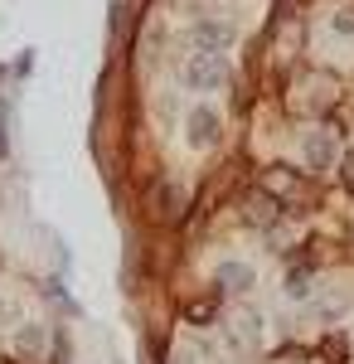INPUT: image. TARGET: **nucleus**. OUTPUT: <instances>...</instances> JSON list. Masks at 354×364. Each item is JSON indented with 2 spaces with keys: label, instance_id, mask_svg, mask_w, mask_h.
Listing matches in <instances>:
<instances>
[{
  "label": "nucleus",
  "instance_id": "423d86ee",
  "mask_svg": "<svg viewBox=\"0 0 354 364\" xmlns=\"http://www.w3.org/2000/svg\"><path fill=\"white\" fill-rule=\"evenodd\" d=\"M262 190L277 199V195H296L301 185H296V175H291L286 166H272V170H267V180H262Z\"/></svg>",
  "mask_w": 354,
  "mask_h": 364
},
{
  "label": "nucleus",
  "instance_id": "ddd939ff",
  "mask_svg": "<svg viewBox=\"0 0 354 364\" xmlns=\"http://www.w3.org/2000/svg\"><path fill=\"white\" fill-rule=\"evenodd\" d=\"M175 364H194V360H190V355H175Z\"/></svg>",
  "mask_w": 354,
  "mask_h": 364
},
{
  "label": "nucleus",
  "instance_id": "9d476101",
  "mask_svg": "<svg viewBox=\"0 0 354 364\" xmlns=\"http://www.w3.org/2000/svg\"><path fill=\"white\" fill-rule=\"evenodd\" d=\"M306 291H311V272H306V267H296V272L286 277V296H306Z\"/></svg>",
  "mask_w": 354,
  "mask_h": 364
},
{
  "label": "nucleus",
  "instance_id": "39448f33",
  "mask_svg": "<svg viewBox=\"0 0 354 364\" xmlns=\"http://www.w3.org/2000/svg\"><path fill=\"white\" fill-rule=\"evenodd\" d=\"M330 161H335V136H330V132H311V136H306V166L326 170Z\"/></svg>",
  "mask_w": 354,
  "mask_h": 364
},
{
  "label": "nucleus",
  "instance_id": "9b49d317",
  "mask_svg": "<svg viewBox=\"0 0 354 364\" xmlns=\"http://www.w3.org/2000/svg\"><path fill=\"white\" fill-rule=\"evenodd\" d=\"M335 29H340V34H354V5L335 10Z\"/></svg>",
  "mask_w": 354,
  "mask_h": 364
},
{
  "label": "nucleus",
  "instance_id": "0eeeda50",
  "mask_svg": "<svg viewBox=\"0 0 354 364\" xmlns=\"http://www.w3.org/2000/svg\"><path fill=\"white\" fill-rule=\"evenodd\" d=\"M180 214H185V190H180V185H165V190H161V219H165V224H175Z\"/></svg>",
  "mask_w": 354,
  "mask_h": 364
},
{
  "label": "nucleus",
  "instance_id": "7ed1b4c3",
  "mask_svg": "<svg viewBox=\"0 0 354 364\" xmlns=\"http://www.w3.org/2000/svg\"><path fill=\"white\" fill-rule=\"evenodd\" d=\"M194 44H199L204 54H223V49L233 44V25H228V20H199V25H194Z\"/></svg>",
  "mask_w": 354,
  "mask_h": 364
},
{
  "label": "nucleus",
  "instance_id": "f257e3e1",
  "mask_svg": "<svg viewBox=\"0 0 354 364\" xmlns=\"http://www.w3.org/2000/svg\"><path fill=\"white\" fill-rule=\"evenodd\" d=\"M185 83L199 87V92L228 83V58H223V54H204V49H199V54H190V63H185Z\"/></svg>",
  "mask_w": 354,
  "mask_h": 364
},
{
  "label": "nucleus",
  "instance_id": "f03ea898",
  "mask_svg": "<svg viewBox=\"0 0 354 364\" xmlns=\"http://www.w3.org/2000/svg\"><path fill=\"white\" fill-rule=\"evenodd\" d=\"M185 136H190V146L209 151V146L218 141V112L214 107H194V112L185 117Z\"/></svg>",
  "mask_w": 354,
  "mask_h": 364
},
{
  "label": "nucleus",
  "instance_id": "20e7f679",
  "mask_svg": "<svg viewBox=\"0 0 354 364\" xmlns=\"http://www.w3.org/2000/svg\"><path fill=\"white\" fill-rule=\"evenodd\" d=\"M277 214H281V209H277V199L267 195V190H252V195L243 199V219L252 228H267V224H277Z\"/></svg>",
  "mask_w": 354,
  "mask_h": 364
},
{
  "label": "nucleus",
  "instance_id": "f8f14e48",
  "mask_svg": "<svg viewBox=\"0 0 354 364\" xmlns=\"http://www.w3.org/2000/svg\"><path fill=\"white\" fill-rule=\"evenodd\" d=\"M340 175H345V185H350V190H354V151H350V156H345V170H340Z\"/></svg>",
  "mask_w": 354,
  "mask_h": 364
},
{
  "label": "nucleus",
  "instance_id": "1a4fd4ad",
  "mask_svg": "<svg viewBox=\"0 0 354 364\" xmlns=\"http://www.w3.org/2000/svg\"><path fill=\"white\" fill-rule=\"evenodd\" d=\"M20 355H34V360L44 355V326H25L20 331Z\"/></svg>",
  "mask_w": 354,
  "mask_h": 364
},
{
  "label": "nucleus",
  "instance_id": "6e6552de",
  "mask_svg": "<svg viewBox=\"0 0 354 364\" xmlns=\"http://www.w3.org/2000/svg\"><path fill=\"white\" fill-rule=\"evenodd\" d=\"M218 282H223L228 291H247V287H252V267H243V262H223Z\"/></svg>",
  "mask_w": 354,
  "mask_h": 364
}]
</instances>
